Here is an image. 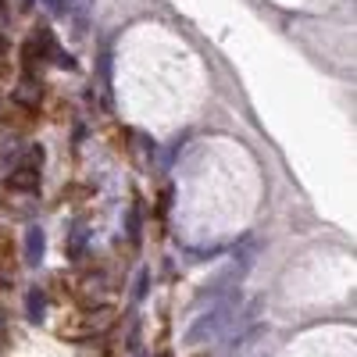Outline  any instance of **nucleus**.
<instances>
[{
    "label": "nucleus",
    "mask_w": 357,
    "mask_h": 357,
    "mask_svg": "<svg viewBox=\"0 0 357 357\" xmlns=\"http://www.w3.org/2000/svg\"><path fill=\"white\" fill-rule=\"evenodd\" d=\"M50 40L47 36H33V40H25L22 47V68H25V79H40V68L47 65V57H50Z\"/></svg>",
    "instance_id": "f257e3e1"
},
{
    "label": "nucleus",
    "mask_w": 357,
    "mask_h": 357,
    "mask_svg": "<svg viewBox=\"0 0 357 357\" xmlns=\"http://www.w3.org/2000/svg\"><path fill=\"white\" fill-rule=\"evenodd\" d=\"M8 186L18 190V193H33V190L40 186V168H36V165H22V168H15V172L8 175Z\"/></svg>",
    "instance_id": "f03ea898"
},
{
    "label": "nucleus",
    "mask_w": 357,
    "mask_h": 357,
    "mask_svg": "<svg viewBox=\"0 0 357 357\" xmlns=\"http://www.w3.org/2000/svg\"><path fill=\"white\" fill-rule=\"evenodd\" d=\"M15 282V247L4 232H0V289H8Z\"/></svg>",
    "instance_id": "7ed1b4c3"
},
{
    "label": "nucleus",
    "mask_w": 357,
    "mask_h": 357,
    "mask_svg": "<svg viewBox=\"0 0 357 357\" xmlns=\"http://www.w3.org/2000/svg\"><path fill=\"white\" fill-rule=\"evenodd\" d=\"M193 357H204V354H193Z\"/></svg>",
    "instance_id": "20e7f679"
}]
</instances>
